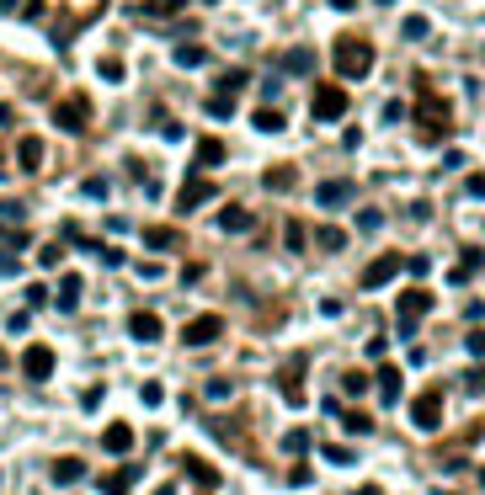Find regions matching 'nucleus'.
Segmentation results:
<instances>
[{"label": "nucleus", "mask_w": 485, "mask_h": 495, "mask_svg": "<svg viewBox=\"0 0 485 495\" xmlns=\"http://www.w3.org/2000/svg\"><path fill=\"white\" fill-rule=\"evenodd\" d=\"M357 495H384V490H379V484H363V490H357Z\"/></svg>", "instance_id": "a18cd8bd"}, {"label": "nucleus", "mask_w": 485, "mask_h": 495, "mask_svg": "<svg viewBox=\"0 0 485 495\" xmlns=\"http://www.w3.org/2000/svg\"><path fill=\"white\" fill-rule=\"evenodd\" d=\"M219 230H251V213H245V208H224V213H219Z\"/></svg>", "instance_id": "6ab92c4d"}, {"label": "nucleus", "mask_w": 485, "mask_h": 495, "mask_svg": "<svg viewBox=\"0 0 485 495\" xmlns=\"http://www.w3.org/2000/svg\"><path fill=\"white\" fill-rule=\"evenodd\" d=\"M464 192H469V197H485V170H474L469 182H464Z\"/></svg>", "instance_id": "58836bf2"}, {"label": "nucleus", "mask_w": 485, "mask_h": 495, "mask_svg": "<svg viewBox=\"0 0 485 495\" xmlns=\"http://www.w3.org/2000/svg\"><path fill=\"white\" fill-rule=\"evenodd\" d=\"M145 245H149V251H171L176 234H171V230H155V234H145Z\"/></svg>", "instance_id": "2f4dec72"}, {"label": "nucleus", "mask_w": 485, "mask_h": 495, "mask_svg": "<svg viewBox=\"0 0 485 495\" xmlns=\"http://www.w3.org/2000/svg\"><path fill=\"white\" fill-rule=\"evenodd\" d=\"M85 118H91L85 96H70V101H59V107H54V128H70V133H80V128H85Z\"/></svg>", "instance_id": "423d86ee"}, {"label": "nucleus", "mask_w": 485, "mask_h": 495, "mask_svg": "<svg viewBox=\"0 0 485 495\" xmlns=\"http://www.w3.org/2000/svg\"><path fill=\"white\" fill-rule=\"evenodd\" d=\"M320 208H347L352 203V182H320Z\"/></svg>", "instance_id": "9b49d317"}, {"label": "nucleus", "mask_w": 485, "mask_h": 495, "mask_svg": "<svg viewBox=\"0 0 485 495\" xmlns=\"http://www.w3.org/2000/svg\"><path fill=\"white\" fill-rule=\"evenodd\" d=\"M379 224H384V213H379V208H363V213H357V230H379Z\"/></svg>", "instance_id": "e433bc0d"}, {"label": "nucleus", "mask_w": 485, "mask_h": 495, "mask_svg": "<svg viewBox=\"0 0 485 495\" xmlns=\"http://www.w3.org/2000/svg\"><path fill=\"white\" fill-rule=\"evenodd\" d=\"M326 458H331V463H352L357 453H352V447H326Z\"/></svg>", "instance_id": "ea45409f"}, {"label": "nucleus", "mask_w": 485, "mask_h": 495, "mask_svg": "<svg viewBox=\"0 0 485 495\" xmlns=\"http://www.w3.org/2000/svg\"><path fill=\"white\" fill-rule=\"evenodd\" d=\"M469 351H474V357H485V330H469Z\"/></svg>", "instance_id": "79ce46f5"}, {"label": "nucleus", "mask_w": 485, "mask_h": 495, "mask_svg": "<svg viewBox=\"0 0 485 495\" xmlns=\"http://www.w3.org/2000/svg\"><path fill=\"white\" fill-rule=\"evenodd\" d=\"M341 389H347V394H363V389H368V373H347V378H341Z\"/></svg>", "instance_id": "4c0bfd02"}, {"label": "nucleus", "mask_w": 485, "mask_h": 495, "mask_svg": "<svg viewBox=\"0 0 485 495\" xmlns=\"http://www.w3.org/2000/svg\"><path fill=\"white\" fill-rule=\"evenodd\" d=\"M219 160H224V144L219 139H203L197 144V165H219Z\"/></svg>", "instance_id": "4be33fe9"}, {"label": "nucleus", "mask_w": 485, "mask_h": 495, "mask_svg": "<svg viewBox=\"0 0 485 495\" xmlns=\"http://www.w3.org/2000/svg\"><path fill=\"white\" fill-rule=\"evenodd\" d=\"M134 480H139V463H128V469H118V474H102V495H128Z\"/></svg>", "instance_id": "9d476101"}, {"label": "nucleus", "mask_w": 485, "mask_h": 495, "mask_svg": "<svg viewBox=\"0 0 485 495\" xmlns=\"http://www.w3.org/2000/svg\"><path fill=\"white\" fill-rule=\"evenodd\" d=\"M336 70L347 75V80H363V75L374 70V49H368L363 37H352V32H347V37L336 43Z\"/></svg>", "instance_id": "f257e3e1"}, {"label": "nucleus", "mask_w": 485, "mask_h": 495, "mask_svg": "<svg viewBox=\"0 0 485 495\" xmlns=\"http://www.w3.org/2000/svg\"><path fill=\"white\" fill-rule=\"evenodd\" d=\"M187 474H192V480H197V484H214V480H219V474H214V469H208V463H197V458H187Z\"/></svg>", "instance_id": "473e14b6"}, {"label": "nucleus", "mask_w": 485, "mask_h": 495, "mask_svg": "<svg viewBox=\"0 0 485 495\" xmlns=\"http://www.w3.org/2000/svg\"><path fill=\"white\" fill-rule=\"evenodd\" d=\"M405 37H411V43H422L426 37V16H405V27H400Z\"/></svg>", "instance_id": "c756f323"}, {"label": "nucleus", "mask_w": 485, "mask_h": 495, "mask_svg": "<svg viewBox=\"0 0 485 495\" xmlns=\"http://www.w3.org/2000/svg\"><path fill=\"white\" fill-rule=\"evenodd\" d=\"M187 0H145V16H171V11H182Z\"/></svg>", "instance_id": "393cba45"}, {"label": "nucleus", "mask_w": 485, "mask_h": 495, "mask_svg": "<svg viewBox=\"0 0 485 495\" xmlns=\"http://www.w3.org/2000/svg\"><path fill=\"white\" fill-rule=\"evenodd\" d=\"M102 447H107V453H128V447H134V426H128V421H112L107 437H102Z\"/></svg>", "instance_id": "f8f14e48"}, {"label": "nucleus", "mask_w": 485, "mask_h": 495, "mask_svg": "<svg viewBox=\"0 0 485 495\" xmlns=\"http://www.w3.org/2000/svg\"><path fill=\"white\" fill-rule=\"evenodd\" d=\"M11 123H16V112L6 107V101H0V128H11Z\"/></svg>", "instance_id": "37998d69"}, {"label": "nucleus", "mask_w": 485, "mask_h": 495, "mask_svg": "<svg viewBox=\"0 0 485 495\" xmlns=\"http://www.w3.org/2000/svg\"><path fill=\"white\" fill-rule=\"evenodd\" d=\"M203 59H208V54L197 49V43H182V49H176V64H182V70H197Z\"/></svg>", "instance_id": "5701e85b"}, {"label": "nucleus", "mask_w": 485, "mask_h": 495, "mask_svg": "<svg viewBox=\"0 0 485 495\" xmlns=\"http://www.w3.org/2000/svg\"><path fill=\"white\" fill-rule=\"evenodd\" d=\"M85 197H91V203H102V197H107V176H85V187H80Z\"/></svg>", "instance_id": "cd10ccee"}, {"label": "nucleus", "mask_w": 485, "mask_h": 495, "mask_svg": "<svg viewBox=\"0 0 485 495\" xmlns=\"http://www.w3.org/2000/svg\"><path fill=\"white\" fill-rule=\"evenodd\" d=\"M75 480H85V463L80 458H59V463H54V484H75Z\"/></svg>", "instance_id": "dca6fc26"}, {"label": "nucleus", "mask_w": 485, "mask_h": 495, "mask_svg": "<svg viewBox=\"0 0 485 495\" xmlns=\"http://www.w3.org/2000/svg\"><path fill=\"white\" fill-rule=\"evenodd\" d=\"M256 128H262V133H278V128H283V112L262 107V112H256Z\"/></svg>", "instance_id": "bb28decb"}, {"label": "nucleus", "mask_w": 485, "mask_h": 495, "mask_svg": "<svg viewBox=\"0 0 485 495\" xmlns=\"http://www.w3.org/2000/svg\"><path fill=\"white\" fill-rule=\"evenodd\" d=\"M245 85V70H224L219 75V96H230V91H240Z\"/></svg>", "instance_id": "a878e982"}, {"label": "nucleus", "mask_w": 485, "mask_h": 495, "mask_svg": "<svg viewBox=\"0 0 485 495\" xmlns=\"http://www.w3.org/2000/svg\"><path fill=\"white\" fill-rule=\"evenodd\" d=\"M155 495H176V490H155Z\"/></svg>", "instance_id": "49530a36"}, {"label": "nucleus", "mask_w": 485, "mask_h": 495, "mask_svg": "<svg viewBox=\"0 0 485 495\" xmlns=\"http://www.w3.org/2000/svg\"><path fill=\"white\" fill-rule=\"evenodd\" d=\"M304 447H309V432H288L283 437V453H304Z\"/></svg>", "instance_id": "f704fd0d"}, {"label": "nucleus", "mask_w": 485, "mask_h": 495, "mask_svg": "<svg viewBox=\"0 0 485 495\" xmlns=\"http://www.w3.org/2000/svg\"><path fill=\"white\" fill-rule=\"evenodd\" d=\"M400 266H405L400 256H395V251H384V256H379V261H374V266H368V272H363V288H384V282L395 277Z\"/></svg>", "instance_id": "1a4fd4ad"}, {"label": "nucleus", "mask_w": 485, "mask_h": 495, "mask_svg": "<svg viewBox=\"0 0 485 495\" xmlns=\"http://www.w3.org/2000/svg\"><path fill=\"white\" fill-rule=\"evenodd\" d=\"M16 160H22V170H37V165H43V139H32V133H27L22 144H16Z\"/></svg>", "instance_id": "2eb2a0df"}, {"label": "nucleus", "mask_w": 485, "mask_h": 495, "mask_svg": "<svg viewBox=\"0 0 485 495\" xmlns=\"http://www.w3.org/2000/svg\"><path fill=\"white\" fill-rule=\"evenodd\" d=\"M208 118H235V101L230 96H208Z\"/></svg>", "instance_id": "c85d7f7f"}, {"label": "nucleus", "mask_w": 485, "mask_h": 495, "mask_svg": "<svg viewBox=\"0 0 485 495\" xmlns=\"http://www.w3.org/2000/svg\"><path fill=\"white\" fill-rule=\"evenodd\" d=\"M379 394H384V405H395V399H400V373H395V368H384V373H379Z\"/></svg>", "instance_id": "aec40b11"}, {"label": "nucleus", "mask_w": 485, "mask_h": 495, "mask_svg": "<svg viewBox=\"0 0 485 495\" xmlns=\"http://www.w3.org/2000/svg\"><path fill=\"white\" fill-rule=\"evenodd\" d=\"M0 218H6V224H16V218H27V208L16 203V197H6V203H0Z\"/></svg>", "instance_id": "72a5a7b5"}, {"label": "nucleus", "mask_w": 485, "mask_h": 495, "mask_svg": "<svg viewBox=\"0 0 485 495\" xmlns=\"http://www.w3.org/2000/svg\"><path fill=\"white\" fill-rule=\"evenodd\" d=\"M309 107H315V123H336L341 112H347V91H341V85H320Z\"/></svg>", "instance_id": "7ed1b4c3"}, {"label": "nucleus", "mask_w": 485, "mask_h": 495, "mask_svg": "<svg viewBox=\"0 0 485 495\" xmlns=\"http://www.w3.org/2000/svg\"><path fill=\"white\" fill-rule=\"evenodd\" d=\"M128 336H134V341H160V320H155V314H145V309H139L134 320H128Z\"/></svg>", "instance_id": "4468645a"}, {"label": "nucleus", "mask_w": 485, "mask_h": 495, "mask_svg": "<svg viewBox=\"0 0 485 495\" xmlns=\"http://www.w3.org/2000/svg\"><path fill=\"white\" fill-rule=\"evenodd\" d=\"M480 480H485V474H480Z\"/></svg>", "instance_id": "09e8293b"}, {"label": "nucleus", "mask_w": 485, "mask_h": 495, "mask_svg": "<svg viewBox=\"0 0 485 495\" xmlns=\"http://www.w3.org/2000/svg\"><path fill=\"white\" fill-rule=\"evenodd\" d=\"M341 426H347L352 437H368V432H374V421H368L363 411H352V415H341Z\"/></svg>", "instance_id": "b1692460"}, {"label": "nucleus", "mask_w": 485, "mask_h": 495, "mask_svg": "<svg viewBox=\"0 0 485 495\" xmlns=\"http://www.w3.org/2000/svg\"><path fill=\"white\" fill-rule=\"evenodd\" d=\"M411 421L422 426V432H437L443 426V389H426L422 399L411 405Z\"/></svg>", "instance_id": "f03ea898"}, {"label": "nucleus", "mask_w": 485, "mask_h": 495, "mask_svg": "<svg viewBox=\"0 0 485 495\" xmlns=\"http://www.w3.org/2000/svg\"><path fill=\"white\" fill-rule=\"evenodd\" d=\"M208 197H214V187H208L203 176H187L182 192H176V213H192V208H203Z\"/></svg>", "instance_id": "0eeeda50"}, {"label": "nucleus", "mask_w": 485, "mask_h": 495, "mask_svg": "<svg viewBox=\"0 0 485 495\" xmlns=\"http://www.w3.org/2000/svg\"><path fill=\"white\" fill-rule=\"evenodd\" d=\"M22 373L32 378V384H43V378L54 373V351H49V346H27V351H22Z\"/></svg>", "instance_id": "6e6552de"}, {"label": "nucleus", "mask_w": 485, "mask_h": 495, "mask_svg": "<svg viewBox=\"0 0 485 495\" xmlns=\"http://www.w3.org/2000/svg\"><path fill=\"white\" fill-rule=\"evenodd\" d=\"M54 303H59L64 314L80 309V277H64V288H59V299H54Z\"/></svg>", "instance_id": "f3484780"}, {"label": "nucleus", "mask_w": 485, "mask_h": 495, "mask_svg": "<svg viewBox=\"0 0 485 495\" xmlns=\"http://www.w3.org/2000/svg\"><path fill=\"white\" fill-rule=\"evenodd\" d=\"M139 394H145V405H160V399H166V389H160V384H145Z\"/></svg>", "instance_id": "a19ab883"}, {"label": "nucleus", "mask_w": 485, "mask_h": 495, "mask_svg": "<svg viewBox=\"0 0 485 495\" xmlns=\"http://www.w3.org/2000/svg\"><path fill=\"white\" fill-rule=\"evenodd\" d=\"M485 261V251H480V245H464V261H459V277H464V272H474V266H480Z\"/></svg>", "instance_id": "7c9ffc66"}, {"label": "nucleus", "mask_w": 485, "mask_h": 495, "mask_svg": "<svg viewBox=\"0 0 485 495\" xmlns=\"http://www.w3.org/2000/svg\"><path fill=\"white\" fill-rule=\"evenodd\" d=\"M283 399H288L293 411L304 405V363H293L288 373H283Z\"/></svg>", "instance_id": "ddd939ff"}, {"label": "nucleus", "mask_w": 485, "mask_h": 495, "mask_svg": "<svg viewBox=\"0 0 485 495\" xmlns=\"http://www.w3.org/2000/svg\"><path fill=\"white\" fill-rule=\"evenodd\" d=\"M384 6H389V0H384Z\"/></svg>", "instance_id": "de8ad7c7"}, {"label": "nucleus", "mask_w": 485, "mask_h": 495, "mask_svg": "<svg viewBox=\"0 0 485 495\" xmlns=\"http://www.w3.org/2000/svg\"><path fill=\"white\" fill-rule=\"evenodd\" d=\"M426 309H432V293H426V288H405V293H400V303H395L400 325H416V320H422Z\"/></svg>", "instance_id": "39448f33"}, {"label": "nucleus", "mask_w": 485, "mask_h": 495, "mask_svg": "<svg viewBox=\"0 0 485 495\" xmlns=\"http://www.w3.org/2000/svg\"><path fill=\"white\" fill-rule=\"evenodd\" d=\"M283 64H288V75H309V70H315V54H309V49H293Z\"/></svg>", "instance_id": "412c9836"}, {"label": "nucleus", "mask_w": 485, "mask_h": 495, "mask_svg": "<svg viewBox=\"0 0 485 495\" xmlns=\"http://www.w3.org/2000/svg\"><path fill=\"white\" fill-rule=\"evenodd\" d=\"M315 240H320V245H326V251H341V245H347V234H341V230H320V234H315Z\"/></svg>", "instance_id": "c9c22d12"}, {"label": "nucleus", "mask_w": 485, "mask_h": 495, "mask_svg": "<svg viewBox=\"0 0 485 495\" xmlns=\"http://www.w3.org/2000/svg\"><path fill=\"white\" fill-rule=\"evenodd\" d=\"M331 6H336V11H352V6H357V0H331Z\"/></svg>", "instance_id": "c03bdc74"}, {"label": "nucleus", "mask_w": 485, "mask_h": 495, "mask_svg": "<svg viewBox=\"0 0 485 495\" xmlns=\"http://www.w3.org/2000/svg\"><path fill=\"white\" fill-rule=\"evenodd\" d=\"M437 128H443V101L426 96L422 101V133H437Z\"/></svg>", "instance_id": "a211bd4d"}, {"label": "nucleus", "mask_w": 485, "mask_h": 495, "mask_svg": "<svg viewBox=\"0 0 485 495\" xmlns=\"http://www.w3.org/2000/svg\"><path fill=\"white\" fill-rule=\"evenodd\" d=\"M219 336H224V320H219V314H197L192 325L182 330L187 346H208V341H219Z\"/></svg>", "instance_id": "20e7f679"}]
</instances>
